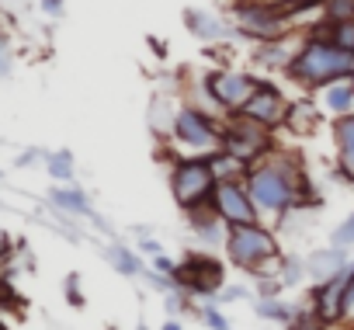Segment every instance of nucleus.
I'll return each instance as SVG.
<instances>
[{
  "instance_id": "nucleus-1",
  "label": "nucleus",
  "mask_w": 354,
  "mask_h": 330,
  "mask_svg": "<svg viewBox=\"0 0 354 330\" xmlns=\"http://www.w3.org/2000/svg\"><path fill=\"white\" fill-rule=\"evenodd\" d=\"M247 188H250V199H254L261 219H268V216L285 219L288 212L302 209L316 195L302 156L285 146H278L271 156H264L261 163H254L247 171Z\"/></svg>"
},
{
  "instance_id": "nucleus-2",
  "label": "nucleus",
  "mask_w": 354,
  "mask_h": 330,
  "mask_svg": "<svg viewBox=\"0 0 354 330\" xmlns=\"http://www.w3.org/2000/svg\"><path fill=\"white\" fill-rule=\"evenodd\" d=\"M351 70H354V56L337 49L326 39L323 21H316L302 32V42H299V49H295V56L285 70V80L295 84L302 94H316L319 87H326L333 80H347Z\"/></svg>"
},
{
  "instance_id": "nucleus-3",
  "label": "nucleus",
  "mask_w": 354,
  "mask_h": 330,
  "mask_svg": "<svg viewBox=\"0 0 354 330\" xmlns=\"http://www.w3.org/2000/svg\"><path fill=\"white\" fill-rule=\"evenodd\" d=\"M226 15L236 25L240 39H250L254 46L281 39L288 32H299V21L288 8V0H230Z\"/></svg>"
},
{
  "instance_id": "nucleus-4",
  "label": "nucleus",
  "mask_w": 354,
  "mask_h": 330,
  "mask_svg": "<svg viewBox=\"0 0 354 330\" xmlns=\"http://www.w3.org/2000/svg\"><path fill=\"white\" fill-rule=\"evenodd\" d=\"M261 77L250 73V70H240V66H212L205 70L198 80H195V98H185V101H195L216 115H233L240 111V104L257 91Z\"/></svg>"
},
{
  "instance_id": "nucleus-5",
  "label": "nucleus",
  "mask_w": 354,
  "mask_h": 330,
  "mask_svg": "<svg viewBox=\"0 0 354 330\" xmlns=\"http://www.w3.org/2000/svg\"><path fill=\"white\" fill-rule=\"evenodd\" d=\"M223 118L195 101H181L174 122H170V146L181 149V156H209L219 149V132H223Z\"/></svg>"
},
{
  "instance_id": "nucleus-6",
  "label": "nucleus",
  "mask_w": 354,
  "mask_h": 330,
  "mask_svg": "<svg viewBox=\"0 0 354 330\" xmlns=\"http://www.w3.org/2000/svg\"><path fill=\"white\" fill-rule=\"evenodd\" d=\"M226 257L230 264H236L240 271H250L257 275L268 261L281 257V240L271 226L264 223H247V226H230V237H226Z\"/></svg>"
},
{
  "instance_id": "nucleus-7",
  "label": "nucleus",
  "mask_w": 354,
  "mask_h": 330,
  "mask_svg": "<svg viewBox=\"0 0 354 330\" xmlns=\"http://www.w3.org/2000/svg\"><path fill=\"white\" fill-rule=\"evenodd\" d=\"M212 192H216V171L209 156H177L170 163V195L185 212L212 202Z\"/></svg>"
},
{
  "instance_id": "nucleus-8",
  "label": "nucleus",
  "mask_w": 354,
  "mask_h": 330,
  "mask_svg": "<svg viewBox=\"0 0 354 330\" xmlns=\"http://www.w3.org/2000/svg\"><path fill=\"white\" fill-rule=\"evenodd\" d=\"M219 149L240 156L247 167H254V163H261L264 156H271L278 149V139H274V132H268L240 115H226L223 132H219Z\"/></svg>"
},
{
  "instance_id": "nucleus-9",
  "label": "nucleus",
  "mask_w": 354,
  "mask_h": 330,
  "mask_svg": "<svg viewBox=\"0 0 354 330\" xmlns=\"http://www.w3.org/2000/svg\"><path fill=\"white\" fill-rule=\"evenodd\" d=\"M288 108H292V98L281 91V84H274L271 77H261L257 91L233 115H240V118H247V122H254V125H261L268 132H281L285 118H288Z\"/></svg>"
},
{
  "instance_id": "nucleus-10",
  "label": "nucleus",
  "mask_w": 354,
  "mask_h": 330,
  "mask_svg": "<svg viewBox=\"0 0 354 330\" xmlns=\"http://www.w3.org/2000/svg\"><path fill=\"white\" fill-rule=\"evenodd\" d=\"M174 282L188 295H219V288L226 285V268L212 254H188L185 261H177Z\"/></svg>"
},
{
  "instance_id": "nucleus-11",
  "label": "nucleus",
  "mask_w": 354,
  "mask_h": 330,
  "mask_svg": "<svg viewBox=\"0 0 354 330\" xmlns=\"http://www.w3.org/2000/svg\"><path fill=\"white\" fill-rule=\"evenodd\" d=\"M212 209L230 223V226H247V223H264L254 199H250V188H247V178H236V181H216V192H212Z\"/></svg>"
},
{
  "instance_id": "nucleus-12",
  "label": "nucleus",
  "mask_w": 354,
  "mask_h": 330,
  "mask_svg": "<svg viewBox=\"0 0 354 330\" xmlns=\"http://www.w3.org/2000/svg\"><path fill=\"white\" fill-rule=\"evenodd\" d=\"M351 268V264H347ZM347 268L326 282H316L313 285V295H309V309L323 320V323H340L344 313H347Z\"/></svg>"
},
{
  "instance_id": "nucleus-13",
  "label": "nucleus",
  "mask_w": 354,
  "mask_h": 330,
  "mask_svg": "<svg viewBox=\"0 0 354 330\" xmlns=\"http://www.w3.org/2000/svg\"><path fill=\"white\" fill-rule=\"evenodd\" d=\"M181 18H185V28H188V32H192L198 42H205V46H226V42L240 39L236 25H233L226 15L202 11V8H188Z\"/></svg>"
},
{
  "instance_id": "nucleus-14",
  "label": "nucleus",
  "mask_w": 354,
  "mask_h": 330,
  "mask_svg": "<svg viewBox=\"0 0 354 330\" xmlns=\"http://www.w3.org/2000/svg\"><path fill=\"white\" fill-rule=\"evenodd\" d=\"M299 42H302V28H299V32H288V35H281V39H271V42H257L250 59H254L257 70H264V73H281V77H285V70H288V63H292Z\"/></svg>"
},
{
  "instance_id": "nucleus-15",
  "label": "nucleus",
  "mask_w": 354,
  "mask_h": 330,
  "mask_svg": "<svg viewBox=\"0 0 354 330\" xmlns=\"http://www.w3.org/2000/svg\"><path fill=\"white\" fill-rule=\"evenodd\" d=\"M330 139H333V174L347 185H354V115L330 118Z\"/></svg>"
},
{
  "instance_id": "nucleus-16",
  "label": "nucleus",
  "mask_w": 354,
  "mask_h": 330,
  "mask_svg": "<svg viewBox=\"0 0 354 330\" xmlns=\"http://www.w3.org/2000/svg\"><path fill=\"white\" fill-rule=\"evenodd\" d=\"M185 219H188V230L205 244V247H226V237H230V223L212 209V202H205V205H195V209H188L185 212Z\"/></svg>"
},
{
  "instance_id": "nucleus-17",
  "label": "nucleus",
  "mask_w": 354,
  "mask_h": 330,
  "mask_svg": "<svg viewBox=\"0 0 354 330\" xmlns=\"http://www.w3.org/2000/svg\"><path fill=\"white\" fill-rule=\"evenodd\" d=\"M313 101L319 104V111L326 115V122L330 118H340V115H351L354 111V80L351 77L347 80H333V84L319 87L313 94Z\"/></svg>"
},
{
  "instance_id": "nucleus-18",
  "label": "nucleus",
  "mask_w": 354,
  "mask_h": 330,
  "mask_svg": "<svg viewBox=\"0 0 354 330\" xmlns=\"http://www.w3.org/2000/svg\"><path fill=\"white\" fill-rule=\"evenodd\" d=\"M306 275L313 278V282H326V278H333V275H340L351 261H347V247H323V250H313L306 261Z\"/></svg>"
},
{
  "instance_id": "nucleus-19",
  "label": "nucleus",
  "mask_w": 354,
  "mask_h": 330,
  "mask_svg": "<svg viewBox=\"0 0 354 330\" xmlns=\"http://www.w3.org/2000/svg\"><path fill=\"white\" fill-rule=\"evenodd\" d=\"M323 122H326V115L319 111V104L313 98H292V108H288V118H285V129L288 132L313 136Z\"/></svg>"
},
{
  "instance_id": "nucleus-20",
  "label": "nucleus",
  "mask_w": 354,
  "mask_h": 330,
  "mask_svg": "<svg viewBox=\"0 0 354 330\" xmlns=\"http://www.w3.org/2000/svg\"><path fill=\"white\" fill-rule=\"evenodd\" d=\"M181 101H185V98H174V94H153V104H149V129H153L156 136L167 139L170 122H174L177 108H181Z\"/></svg>"
},
{
  "instance_id": "nucleus-21",
  "label": "nucleus",
  "mask_w": 354,
  "mask_h": 330,
  "mask_svg": "<svg viewBox=\"0 0 354 330\" xmlns=\"http://www.w3.org/2000/svg\"><path fill=\"white\" fill-rule=\"evenodd\" d=\"M49 202H53L59 212H70V216H94L91 199H87L80 188H53V192H49Z\"/></svg>"
},
{
  "instance_id": "nucleus-22",
  "label": "nucleus",
  "mask_w": 354,
  "mask_h": 330,
  "mask_svg": "<svg viewBox=\"0 0 354 330\" xmlns=\"http://www.w3.org/2000/svg\"><path fill=\"white\" fill-rule=\"evenodd\" d=\"M209 163H212V171H216V181H236V178H247V171H250L240 156H233L226 149L209 153Z\"/></svg>"
},
{
  "instance_id": "nucleus-23",
  "label": "nucleus",
  "mask_w": 354,
  "mask_h": 330,
  "mask_svg": "<svg viewBox=\"0 0 354 330\" xmlns=\"http://www.w3.org/2000/svg\"><path fill=\"white\" fill-rule=\"evenodd\" d=\"M254 313H257L261 320H278V323H292V320L299 316V309H295V306H288V302H285L281 295H271V299H257Z\"/></svg>"
},
{
  "instance_id": "nucleus-24",
  "label": "nucleus",
  "mask_w": 354,
  "mask_h": 330,
  "mask_svg": "<svg viewBox=\"0 0 354 330\" xmlns=\"http://www.w3.org/2000/svg\"><path fill=\"white\" fill-rule=\"evenodd\" d=\"M104 257L111 261V268H115L118 275H129V278H136V275L142 271V264H139V254H136V250H129V247H122V244H111V247L104 250Z\"/></svg>"
},
{
  "instance_id": "nucleus-25",
  "label": "nucleus",
  "mask_w": 354,
  "mask_h": 330,
  "mask_svg": "<svg viewBox=\"0 0 354 330\" xmlns=\"http://www.w3.org/2000/svg\"><path fill=\"white\" fill-rule=\"evenodd\" d=\"M46 171H49V178H56V181H63V185H70L73 181V153H66V149H56V153H46Z\"/></svg>"
},
{
  "instance_id": "nucleus-26",
  "label": "nucleus",
  "mask_w": 354,
  "mask_h": 330,
  "mask_svg": "<svg viewBox=\"0 0 354 330\" xmlns=\"http://www.w3.org/2000/svg\"><path fill=\"white\" fill-rule=\"evenodd\" d=\"M323 32H326V39H330L337 49H344V53L354 56V18H347V21H333V25H323Z\"/></svg>"
},
{
  "instance_id": "nucleus-27",
  "label": "nucleus",
  "mask_w": 354,
  "mask_h": 330,
  "mask_svg": "<svg viewBox=\"0 0 354 330\" xmlns=\"http://www.w3.org/2000/svg\"><path fill=\"white\" fill-rule=\"evenodd\" d=\"M354 18V0H319V21L333 25V21H347Z\"/></svg>"
},
{
  "instance_id": "nucleus-28",
  "label": "nucleus",
  "mask_w": 354,
  "mask_h": 330,
  "mask_svg": "<svg viewBox=\"0 0 354 330\" xmlns=\"http://www.w3.org/2000/svg\"><path fill=\"white\" fill-rule=\"evenodd\" d=\"M288 330H330V323H323L313 309H299V316L288 323Z\"/></svg>"
},
{
  "instance_id": "nucleus-29",
  "label": "nucleus",
  "mask_w": 354,
  "mask_h": 330,
  "mask_svg": "<svg viewBox=\"0 0 354 330\" xmlns=\"http://www.w3.org/2000/svg\"><path fill=\"white\" fill-rule=\"evenodd\" d=\"M330 240H333L337 247H354V212H351V216L330 233Z\"/></svg>"
},
{
  "instance_id": "nucleus-30",
  "label": "nucleus",
  "mask_w": 354,
  "mask_h": 330,
  "mask_svg": "<svg viewBox=\"0 0 354 330\" xmlns=\"http://www.w3.org/2000/svg\"><path fill=\"white\" fill-rule=\"evenodd\" d=\"M202 320H205V327H209V330H233V327H230V320H226L216 306H202Z\"/></svg>"
},
{
  "instance_id": "nucleus-31",
  "label": "nucleus",
  "mask_w": 354,
  "mask_h": 330,
  "mask_svg": "<svg viewBox=\"0 0 354 330\" xmlns=\"http://www.w3.org/2000/svg\"><path fill=\"white\" fill-rule=\"evenodd\" d=\"M11 73V42L4 35V28H0V80H4Z\"/></svg>"
},
{
  "instance_id": "nucleus-32",
  "label": "nucleus",
  "mask_w": 354,
  "mask_h": 330,
  "mask_svg": "<svg viewBox=\"0 0 354 330\" xmlns=\"http://www.w3.org/2000/svg\"><path fill=\"white\" fill-rule=\"evenodd\" d=\"M66 295L73 306H84V292H80V275H70L66 278Z\"/></svg>"
},
{
  "instance_id": "nucleus-33",
  "label": "nucleus",
  "mask_w": 354,
  "mask_h": 330,
  "mask_svg": "<svg viewBox=\"0 0 354 330\" xmlns=\"http://www.w3.org/2000/svg\"><path fill=\"white\" fill-rule=\"evenodd\" d=\"M243 295H247V288H243V285H223L216 299H219V302H233V299H243Z\"/></svg>"
},
{
  "instance_id": "nucleus-34",
  "label": "nucleus",
  "mask_w": 354,
  "mask_h": 330,
  "mask_svg": "<svg viewBox=\"0 0 354 330\" xmlns=\"http://www.w3.org/2000/svg\"><path fill=\"white\" fill-rule=\"evenodd\" d=\"M153 261V271H160V275H174L177 271V264L167 257V254H156V257H149Z\"/></svg>"
},
{
  "instance_id": "nucleus-35",
  "label": "nucleus",
  "mask_w": 354,
  "mask_h": 330,
  "mask_svg": "<svg viewBox=\"0 0 354 330\" xmlns=\"http://www.w3.org/2000/svg\"><path fill=\"white\" fill-rule=\"evenodd\" d=\"M39 8H42L49 18H59V15H63V8H66V0H39Z\"/></svg>"
},
{
  "instance_id": "nucleus-36",
  "label": "nucleus",
  "mask_w": 354,
  "mask_h": 330,
  "mask_svg": "<svg viewBox=\"0 0 354 330\" xmlns=\"http://www.w3.org/2000/svg\"><path fill=\"white\" fill-rule=\"evenodd\" d=\"M139 250H142L146 257H156V254H163V247H160L156 240H149V237H142V240H139Z\"/></svg>"
},
{
  "instance_id": "nucleus-37",
  "label": "nucleus",
  "mask_w": 354,
  "mask_h": 330,
  "mask_svg": "<svg viewBox=\"0 0 354 330\" xmlns=\"http://www.w3.org/2000/svg\"><path fill=\"white\" fill-rule=\"evenodd\" d=\"M160 330H185V327L177 323V320H163V327H160Z\"/></svg>"
},
{
  "instance_id": "nucleus-38",
  "label": "nucleus",
  "mask_w": 354,
  "mask_h": 330,
  "mask_svg": "<svg viewBox=\"0 0 354 330\" xmlns=\"http://www.w3.org/2000/svg\"><path fill=\"white\" fill-rule=\"evenodd\" d=\"M4 254H8V237L0 233V257H4Z\"/></svg>"
},
{
  "instance_id": "nucleus-39",
  "label": "nucleus",
  "mask_w": 354,
  "mask_h": 330,
  "mask_svg": "<svg viewBox=\"0 0 354 330\" xmlns=\"http://www.w3.org/2000/svg\"><path fill=\"white\" fill-rule=\"evenodd\" d=\"M351 80H354V70H351Z\"/></svg>"
},
{
  "instance_id": "nucleus-40",
  "label": "nucleus",
  "mask_w": 354,
  "mask_h": 330,
  "mask_svg": "<svg viewBox=\"0 0 354 330\" xmlns=\"http://www.w3.org/2000/svg\"><path fill=\"white\" fill-rule=\"evenodd\" d=\"M351 115H354V111H351Z\"/></svg>"
}]
</instances>
